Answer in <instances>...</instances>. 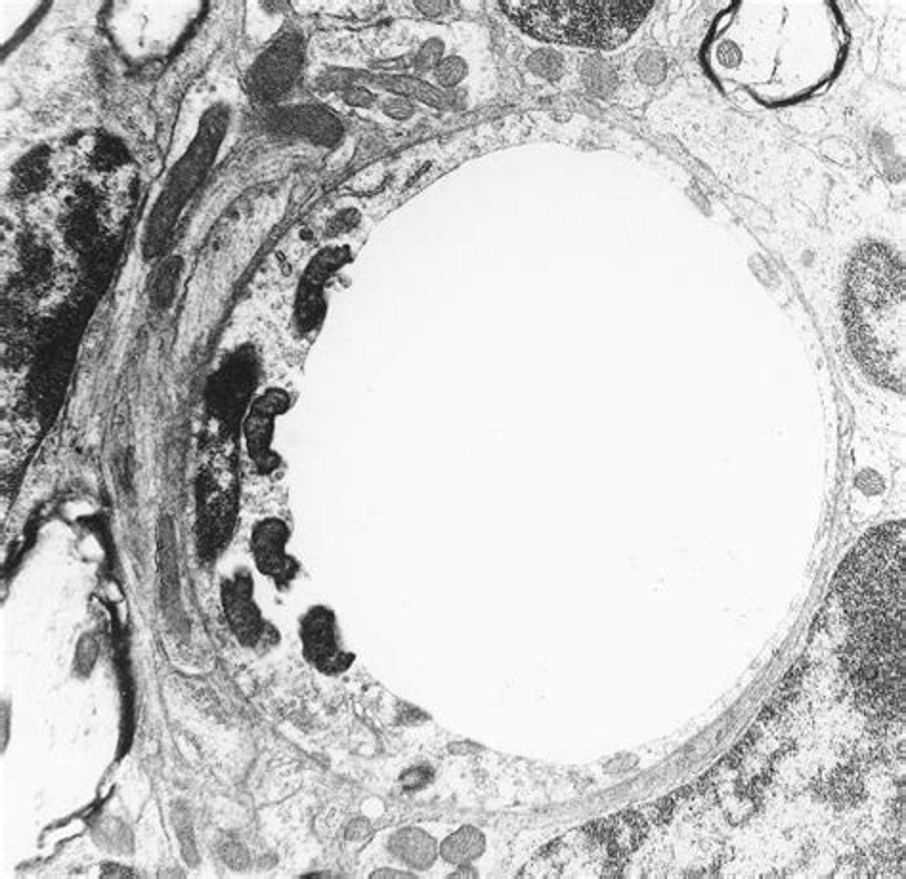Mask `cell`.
Wrapping results in <instances>:
<instances>
[{
  "label": "cell",
  "mask_w": 906,
  "mask_h": 879,
  "mask_svg": "<svg viewBox=\"0 0 906 879\" xmlns=\"http://www.w3.org/2000/svg\"><path fill=\"white\" fill-rule=\"evenodd\" d=\"M528 69L530 73L538 75L545 81H559L564 73V62L562 56L555 50L541 48L528 58Z\"/></svg>",
  "instance_id": "cell-12"
},
{
  "label": "cell",
  "mask_w": 906,
  "mask_h": 879,
  "mask_svg": "<svg viewBox=\"0 0 906 879\" xmlns=\"http://www.w3.org/2000/svg\"><path fill=\"white\" fill-rule=\"evenodd\" d=\"M467 73H469V65L459 56L444 58L434 69V77L442 88H453V86L459 85L467 77Z\"/></svg>",
  "instance_id": "cell-14"
},
{
  "label": "cell",
  "mask_w": 906,
  "mask_h": 879,
  "mask_svg": "<svg viewBox=\"0 0 906 879\" xmlns=\"http://www.w3.org/2000/svg\"><path fill=\"white\" fill-rule=\"evenodd\" d=\"M291 406V398L281 388H270L253 400L243 421V438L249 457L262 472H272L278 465V455L272 450L276 421Z\"/></svg>",
  "instance_id": "cell-5"
},
{
  "label": "cell",
  "mask_w": 906,
  "mask_h": 879,
  "mask_svg": "<svg viewBox=\"0 0 906 879\" xmlns=\"http://www.w3.org/2000/svg\"><path fill=\"white\" fill-rule=\"evenodd\" d=\"M442 60H444V43L440 39H431L421 46V50L415 58V67H417V71H431V69H436Z\"/></svg>",
  "instance_id": "cell-16"
},
{
  "label": "cell",
  "mask_w": 906,
  "mask_h": 879,
  "mask_svg": "<svg viewBox=\"0 0 906 879\" xmlns=\"http://www.w3.org/2000/svg\"><path fill=\"white\" fill-rule=\"evenodd\" d=\"M289 537V526L274 516L259 520L251 534V553L257 570L280 587L289 585L299 572L297 558L287 551Z\"/></svg>",
  "instance_id": "cell-7"
},
{
  "label": "cell",
  "mask_w": 906,
  "mask_h": 879,
  "mask_svg": "<svg viewBox=\"0 0 906 879\" xmlns=\"http://www.w3.org/2000/svg\"><path fill=\"white\" fill-rule=\"evenodd\" d=\"M383 113L390 117V119H396V121H406V119H411V115L415 113V106L411 104L410 98H404V96H389L385 102H383Z\"/></svg>",
  "instance_id": "cell-19"
},
{
  "label": "cell",
  "mask_w": 906,
  "mask_h": 879,
  "mask_svg": "<svg viewBox=\"0 0 906 879\" xmlns=\"http://www.w3.org/2000/svg\"><path fill=\"white\" fill-rule=\"evenodd\" d=\"M341 98L350 108L369 109L373 108V104L377 102V94L373 90H369L366 85H358V83H350L345 86Z\"/></svg>",
  "instance_id": "cell-17"
},
{
  "label": "cell",
  "mask_w": 906,
  "mask_h": 879,
  "mask_svg": "<svg viewBox=\"0 0 906 879\" xmlns=\"http://www.w3.org/2000/svg\"><path fill=\"white\" fill-rule=\"evenodd\" d=\"M637 75L647 85H658L666 77V62L660 54L647 52L637 62Z\"/></svg>",
  "instance_id": "cell-15"
},
{
  "label": "cell",
  "mask_w": 906,
  "mask_h": 879,
  "mask_svg": "<svg viewBox=\"0 0 906 879\" xmlns=\"http://www.w3.org/2000/svg\"><path fill=\"white\" fill-rule=\"evenodd\" d=\"M222 606L230 629L245 646H257L264 639L268 625L255 602V585L247 570L222 581Z\"/></svg>",
  "instance_id": "cell-9"
},
{
  "label": "cell",
  "mask_w": 906,
  "mask_h": 879,
  "mask_svg": "<svg viewBox=\"0 0 906 879\" xmlns=\"http://www.w3.org/2000/svg\"><path fill=\"white\" fill-rule=\"evenodd\" d=\"M283 119H285V129L291 130L295 134H302L314 142H333L341 132L335 117L320 109H293V111L285 113Z\"/></svg>",
  "instance_id": "cell-10"
},
{
  "label": "cell",
  "mask_w": 906,
  "mask_h": 879,
  "mask_svg": "<svg viewBox=\"0 0 906 879\" xmlns=\"http://www.w3.org/2000/svg\"><path fill=\"white\" fill-rule=\"evenodd\" d=\"M230 119L226 104H215L203 111L192 142L165 176L163 188L151 207L142 241L146 258H155L165 249L178 218L213 169L230 129Z\"/></svg>",
  "instance_id": "cell-3"
},
{
  "label": "cell",
  "mask_w": 906,
  "mask_h": 879,
  "mask_svg": "<svg viewBox=\"0 0 906 879\" xmlns=\"http://www.w3.org/2000/svg\"><path fill=\"white\" fill-rule=\"evenodd\" d=\"M507 18L534 39L610 50L645 22L652 2H501Z\"/></svg>",
  "instance_id": "cell-2"
},
{
  "label": "cell",
  "mask_w": 906,
  "mask_h": 879,
  "mask_svg": "<svg viewBox=\"0 0 906 879\" xmlns=\"http://www.w3.org/2000/svg\"><path fill=\"white\" fill-rule=\"evenodd\" d=\"M583 79L597 94H608L616 86V75L603 60H589L583 67Z\"/></svg>",
  "instance_id": "cell-13"
},
{
  "label": "cell",
  "mask_w": 906,
  "mask_h": 879,
  "mask_svg": "<svg viewBox=\"0 0 906 879\" xmlns=\"http://www.w3.org/2000/svg\"><path fill=\"white\" fill-rule=\"evenodd\" d=\"M415 6H417V10H419L421 14L431 16V18H438V16L446 14L448 8H450L448 2H429V0H425V2H415Z\"/></svg>",
  "instance_id": "cell-20"
},
{
  "label": "cell",
  "mask_w": 906,
  "mask_h": 879,
  "mask_svg": "<svg viewBox=\"0 0 906 879\" xmlns=\"http://www.w3.org/2000/svg\"><path fill=\"white\" fill-rule=\"evenodd\" d=\"M394 847L402 860L413 866H427L434 857L431 839L417 830H406L400 836H396Z\"/></svg>",
  "instance_id": "cell-11"
},
{
  "label": "cell",
  "mask_w": 906,
  "mask_h": 879,
  "mask_svg": "<svg viewBox=\"0 0 906 879\" xmlns=\"http://www.w3.org/2000/svg\"><path fill=\"white\" fill-rule=\"evenodd\" d=\"M301 643L304 656L324 671H343L350 656L343 650L335 614L325 606H312L302 616Z\"/></svg>",
  "instance_id": "cell-8"
},
{
  "label": "cell",
  "mask_w": 906,
  "mask_h": 879,
  "mask_svg": "<svg viewBox=\"0 0 906 879\" xmlns=\"http://www.w3.org/2000/svg\"><path fill=\"white\" fill-rule=\"evenodd\" d=\"M302 67V44L297 35H285L272 44L249 71V90L259 100H274L295 83Z\"/></svg>",
  "instance_id": "cell-6"
},
{
  "label": "cell",
  "mask_w": 906,
  "mask_h": 879,
  "mask_svg": "<svg viewBox=\"0 0 906 879\" xmlns=\"http://www.w3.org/2000/svg\"><path fill=\"white\" fill-rule=\"evenodd\" d=\"M161 272H163V274L159 276L157 283H155V293L159 295V299H157L159 304H167L169 299H171V295L174 293L176 276H178V264H176V260L167 262V264L163 266Z\"/></svg>",
  "instance_id": "cell-18"
},
{
  "label": "cell",
  "mask_w": 906,
  "mask_h": 879,
  "mask_svg": "<svg viewBox=\"0 0 906 879\" xmlns=\"http://www.w3.org/2000/svg\"><path fill=\"white\" fill-rule=\"evenodd\" d=\"M350 260L352 255L345 245L325 247L310 260L302 274L295 304V323L301 333H310L324 320L325 285Z\"/></svg>",
  "instance_id": "cell-4"
},
{
  "label": "cell",
  "mask_w": 906,
  "mask_h": 879,
  "mask_svg": "<svg viewBox=\"0 0 906 879\" xmlns=\"http://www.w3.org/2000/svg\"><path fill=\"white\" fill-rule=\"evenodd\" d=\"M843 320L864 375L895 392L905 386V266L882 243L864 245L849 264Z\"/></svg>",
  "instance_id": "cell-1"
}]
</instances>
